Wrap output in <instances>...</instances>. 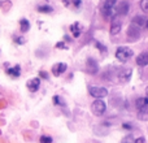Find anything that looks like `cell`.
I'll list each match as a JSON object with an SVG mask.
<instances>
[{"instance_id":"9a60e30c","label":"cell","mask_w":148,"mask_h":143,"mask_svg":"<svg viewBox=\"0 0 148 143\" xmlns=\"http://www.w3.org/2000/svg\"><path fill=\"white\" fill-rule=\"evenodd\" d=\"M20 30L22 33H26V31L30 30V22L26 18H21L20 20Z\"/></svg>"},{"instance_id":"ba28073f","label":"cell","mask_w":148,"mask_h":143,"mask_svg":"<svg viewBox=\"0 0 148 143\" xmlns=\"http://www.w3.org/2000/svg\"><path fill=\"white\" fill-rule=\"evenodd\" d=\"M135 104L139 111H142V112H148V99L147 98H138Z\"/></svg>"},{"instance_id":"7402d4cb","label":"cell","mask_w":148,"mask_h":143,"mask_svg":"<svg viewBox=\"0 0 148 143\" xmlns=\"http://www.w3.org/2000/svg\"><path fill=\"white\" fill-rule=\"evenodd\" d=\"M133 23H134V25H135V23H138V28H140V26L144 23V20L142 17H139V16H136V17L133 20Z\"/></svg>"},{"instance_id":"52a82bcc","label":"cell","mask_w":148,"mask_h":143,"mask_svg":"<svg viewBox=\"0 0 148 143\" xmlns=\"http://www.w3.org/2000/svg\"><path fill=\"white\" fill-rule=\"evenodd\" d=\"M121 26H122V22H121L120 18H118V17L113 18L112 25H110V34H112V35L118 34L121 31Z\"/></svg>"},{"instance_id":"d6a6232c","label":"cell","mask_w":148,"mask_h":143,"mask_svg":"<svg viewBox=\"0 0 148 143\" xmlns=\"http://www.w3.org/2000/svg\"><path fill=\"white\" fill-rule=\"evenodd\" d=\"M146 26H147V29H148V20L146 21Z\"/></svg>"},{"instance_id":"7c38bea8","label":"cell","mask_w":148,"mask_h":143,"mask_svg":"<svg viewBox=\"0 0 148 143\" xmlns=\"http://www.w3.org/2000/svg\"><path fill=\"white\" fill-rule=\"evenodd\" d=\"M5 72H7L8 76L13 77V78H18L21 74V67L20 65H16V67H13V68H8Z\"/></svg>"},{"instance_id":"9c48e42d","label":"cell","mask_w":148,"mask_h":143,"mask_svg":"<svg viewBox=\"0 0 148 143\" xmlns=\"http://www.w3.org/2000/svg\"><path fill=\"white\" fill-rule=\"evenodd\" d=\"M127 12H129V3L123 0V1H121L120 5L117 7L116 13H117V14H120V16H125V14H127Z\"/></svg>"},{"instance_id":"f546056e","label":"cell","mask_w":148,"mask_h":143,"mask_svg":"<svg viewBox=\"0 0 148 143\" xmlns=\"http://www.w3.org/2000/svg\"><path fill=\"white\" fill-rule=\"evenodd\" d=\"M0 5H10V3H9V1H0ZM3 9L7 10L8 8H7V7H3Z\"/></svg>"},{"instance_id":"5bb4252c","label":"cell","mask_w":148,"mask_h":143,"mask_svg":"<svg viewBox=\"0 0 148 143\" xmlns=\"http://www.w3.org/2000/svg\"><path fill=\"white\" fill-rule=\"evenodd\" d=\"M70 31L73 33L74 38H78V36L81 35V33H82V28H81V25H79L78 22L73 23V25L70 26Z\"/></svg>"},{"instance_id":"2e32d148","label":"cell","mask_w":148,"mask_h":143,"mask_svg":"<svg viewBox=\"0 0 148 143\" xmlns=\"http://www.w3.org/2000/svg\"><path fill=\"white\" fill-rule=\"evenodd\" d=\"M64 4L66 5V7L68 5H73V7H75V8H79L82 1L81 0H64Z\"/></svg>"},{"instance_id":"8992f818","label":"cell","mask_w":148,"mask_h":143,"mask_svg":"<svg viewBox=\"0 0 148 143\" xmlns=\"http://www.w3.org/2000/svg\"><path fill=\"white\" fill-rule=\"evenodd\" d=\"M26 86H27V89L30 90L31 92L38 91L39 86H40V78H39V77H36V78H31V79H29L27 83H26Z\"/></svg>"},{"instance_id":"1f68e13d","label":"cell","mask_w":148,"mask_h":143,"mask_svg":"<svg viewBox=\"0 0 148 143\" xmlns=\"http://www.w3.org/2000/svg\"><path fill=\"white\" fill-rule=\"evenodd\" d=\"M123 128H125V129H131V126L127 125V124H125V125H123Z\"/></svg>"},{"instance_id":"ac0fdd59","label":"cell","mask_w":148,"mask_h":143,"mask_svg":"<svg viewBox=\"0 0 148 143\" xmlns=\"http://www.w3.org/2000/svg\"><path fill=\"white\" fill-rule=\"evenodd\" d=\"M101 12L105 17H110L113 13V8H109V7H107V5H104V7L101 8Z\"/></svg>"},{"instance_id":"d4e9b609","label":"cell","mask_w":148,"mask_h":143,"mask_svg":"<svg viewBox=\"0 0 148 143\" xmlns=\"http://www.w3.org/2000/svg\"><path fill=\"white\" fill-rule=\"evenodd\" d=\"M116 3H117V0H105L104 5H107V7H109V8H113Z\"/></svg>"},{"instance_id":"4fadbf2b","label":"cell","mask_w":148,"mask_h":143,"mask_svg":"<svg viewBox=\"0 0 148 143\" xmlns=\"http://www.w3.org/2000/svg\"><path fill=\"white\" fill-rule=\"evenodd\" d=\"M130 77H131V69H123V70H121L120 73H118V78H120L121 81H123V82L129 81Z\"/></svg>"},{"instance_id":"d6986e66","label":"cell","mask_w":148,"mask_h":143,"mask_svg":"<svg viewBox=\"0 0 148 143\" xmlns=\"http://www.w3.org/2000/svg\"><path fill=\"white\" fill-rule=\"evenodd\" d=\"M134 137L131 135V134H129V135H126V137H123L122 139H121V142L120 143H134Z\"/></svg>"},{"instance_id":"5b68a950","label":"cell","mask_w":148,"mask_h":143,"mask_svg":"<svg viewBox=\"0 0 148 143\" xmlns=\"http://www.w3.org/2000/svg\"><path fill=\"white\" fill-rule=\"evenodd\" d=\"M86 67H87V70H88V73H91V74H96V73H97V70H99V65H97L96 60L92 59V57L87 59V61H86Z\"/></svg>"},{"instance_id":"3957f363","label":"cell","mask_w":148,"mask_h":143,"mask_svg":"<svg viewBox=\"0 0 148 143\" xmlns=\"http://www.w3.org/2000/svg\"><path fill=\"white\" fill-rule=\"evenodd\" d=\"M90 95L96 98V99H101V98L108 96V90L105 87L94 86V87H90Z\"/></svg>"},{"instance_id":"277c9868","label":"cell","mask_w":148,"mask_h":143,"mask_svg":"<svg viewBox=\"0 0 148 143\" xmlns=\"http://www.w3.org/2000/svg\"><path fill=\"white\" fill-rule=\"evenodd\" d=\"M66 69H68V65L65 64V63H57V64H55L53 67H52V74H53L55 77H59Z\"/></svg>"},{"instance_id":"603a6c76","label":"cell","mask_w":148,"mask_h":143,"mask_svg":"<svg viewBox=\"0 0 148 143\" xmlns=\"http://www.w3.org/2000/svg\"><path fill=\"white\" fill-rule=\"evenodd\" d=\"M140 8L144 13H148V0H142L140 1Z\"/></svg>"},{"instance_id":"ffe728a7","label":"cell","mask_w":148,"mask_h":143,"mask_svg":"<svg viewBox=\"0 0 148 143\" xmlns=\"http://www.w3.org/2000/svg\"><path fill=\"white\" fill-rule=\"evenodd\" d=\"M52 100H53V104H56V105H65V102L60 96H57V95H55L52 98Z\"/></svg>"},{"instance_id":"4dcf8cb0","label":"cell","mask_w":148,"mask_h":143,"mask_svg":"<svg viewBox=\"0 0 148 143\" xmlns=\"http://www.w3.org/2000/svg\"><path fill=\"white\" fill-rule=\"evenodd\" d=\"M5 107V102L4 100H0V108H4Z\"/></svg>"},{"instance_id":"4316f807","label":"cell","mask_w":148,"mask_h":143,"mask_svg":"<svg viewBox=\"0 0 148 143\" xmlns=\"http://www.w3.org/2000/svg\"><path fill=\"white\" fill-rule=\"evenodd\" d=\"M56 48L65 50V48H66V46H65V43H64V42H59V43H56Z\"/></svg>"},{"instance_id":"7a4b0ae2","label":"cell","mask_w":148,"mask_h":143,"mask_svg":"<svg viewBox=\"0 0 148 143\" xmlns=\"http://www.w3.org/2000/svg\"><path fill=\"white\" fill-rule=\"evenodd\" d=\"M105 109H107L105 103L103 102V100H100V99L95 100V102L91 104V112L94 113L95 116H103L104 115V112H105Z\"/></svg>"},{"instance_id":"30bf717a","label":"cell","mask_w":148,"mask_h":143,"mask_svg":"<svg viewBox=\"0 0 148 143\" xmlns=\"http://www.w3.org/2000/svg\"><path fill=\"white\" fill-rule=\"evenodd\" d=\"M136 64L139 67H147L148 65V52H142L136 57Z\"/></svg>"},{"instance_id":"6da1fadb","label":"cell","mask_w":148,"mask_h":143,"mask_svg":"<svg viewBox=\"0 0 148 143\" xmlns=\"http://www.w3.org/2000/svg\"><path fill=\"white\" fill-rule=\"evenodd\" d=\"M133 55H134L133 50L127 48V47H118L117 51H116V59L120 63H126Z\"/></svg>"},{"instance_id":"f1b7e54d","label":"cell","mask_w":148,"mask_h":143,"mask_svg":"<svg viewBox=\"0 0 148 143\" xmlns=\"http://www.w3.org/2000/svg\"><path fill=\"white\" fill-rule=\"evenodd\" d=\"M134 143H146V138H144V137H140V138L135 139V141H134Z\"/></svg>"},{"instance_id":"83f0119b","label":"cell","mask_w":148,"mask_h":143,"mask_svg":"<svg viewBox=\"0 0 148 143\" xmlns=\"http://www.w3.org/2000/svg\"><path fill=\"white\" fill-rule=\"evenodd\" d=\"M39 76L42 77V78H44V79H48V73H46V72H39Z\"/></svg>"},{"instance_id":"cb8c5ba5","label":"cell","mask_w":148,"mask_h":143,"mask_svg":"<svg viewBox=\"0 0 148 143\" xmlns=\"http://www.w3.org/2000/svg\"><path fill=\"white\" fill-rule=\"evenodd\" d=\"M13 41H14V43H17V44H23L26 42V39L23 38V36H14Z\"/></svg>"},{"instance_id":"8fae6325","label":"cell","mask_w":148,"mask_h":143,"mask_svg":"<svg viewBox=\"0 0 148 143\" xmlns=\"http://www.w3.org/2000/svg\"><path fill=\"white\" fill-rule=\"evenodd\" d=\"M127 35H129V39H136V38H139V28L136 25H131L130 28H129V30H127Z\"/></svg>"},{"instance_id":"e0dca14e","label":"cell","mask_w":148,"mask_h":143,"mask_svg":"<svg viewBox=\"0 0 148 143\" xmlns=\"http://www.w3.org/2000/svg\"><path fill=\"white\" fill-rule=\"evenodd\" d=\"M52 10H53V8L49 7V5H40V7H38V12L40 13H51Z\"/></svg>"},{"instance_id":"836d02e7","label":"cell","mask_w":148,"mask_h":143,"mask_svg":"<svg viewBox=\"0 0 148 143\" xmlns=\"http://www.w3.org/2000/svg\"><path fill=\"white\" fill-rule=\"evenodd\" d=\"M147 99H148V89H147Z\"/></svg>"},{"instance_id":"484cf974","label":"cell","mask_w":148,"mask_h":143,"mask_svg":"<svg viewBox=\"0 0 148 143\" xmlns=\"http://www.w3.org/2000/svg\"><path fill=\"white\" fill-rule=\"evenodd\" d=\"M96 47H97V48L100 50V51L103 52V54H104V52H107V48H105V47L103 46L101 43H99V42H96Z\"/></svg>"},{"instance_id":"44dd1931","label":"cell","mask_w":148,"mask_h":143,"mask_svg":"<svg viewBox=\"0 0 148 143\" xmlns=\"http://www.w3.org/2000/svg\"><path fill=\"white\" fill-rule=\"evenodd\" d=\"M39 142L40 143H52L53 141H52V138L49 135H42L40 139H39Z\"/></svg>"}]
</instances>
